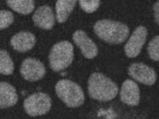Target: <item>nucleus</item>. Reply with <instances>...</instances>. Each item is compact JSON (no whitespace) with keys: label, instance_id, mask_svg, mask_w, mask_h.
Returning <instances> with one entry per match:
<instances>
[{"label":"nucleus","instance_id":"1","mask_svg":"<svg viewBox=\"0 0 159 119\" xmlns=\"http://www.w3.org/2000/svg\"><path fill=\"white\" fill-rule=\"evenodd\" d=\"M89 95L98 101H109L118 93V87L111 78L101 73H93L88 82Z\"/></svg>","mask_w":159,"mask_h":119},{"label":"nucleus","instance_id":"2","mask_svg":"<svg viewBox=\"0 0 159 119\" xmlns=\"http://www.w3.org/2000/svg\"><path fill=\"white\" fill-rule=\"evenodd\" d=\"M97 36L108 44H121L127 39L129 28L125 24L112 20H99L93 26Z\"/></svg>","mask_w":159,"mask_h":119},{"label":"nucleus","instance_id":"3","mask_svg":"<svg viewBox=\"0 0 159 119\" xmlns=\"http://www.w3.org/2000/svg\"><path fill=\"white\" fill-rule=\"evenodd\" d=\"M55 90L58 97L68 107L76 108L83 105L84 101V94L82 87L78 83L70 79H61L56 83Z\"/></svg>","mask_w":159,"mask_h":119},{"label":"nucleus","instance_id":"4","mask_svg":"<svg viewBox=\"0 0 159 119\" xmlns=\"http://www.w3.org/2000/svg\"><path fill=\"white\" fill-rule=\"evenodd\" d=\"M74 60V47L68 41L55 44L49 55V64L54 72L66 69Z\"/></svg>","mask_w":159,"mask_h":119},{"label":"nucleus","instance_id":"5","mask_svg":"<svg viewBox=\"0 0 159 119\" xmlns=\"http://www.w3.org/2000/svg\"><path fill=\"white\" fill-rule=\"evenodd\" d=\"M23 105L28 115L35 117L48 113L51 109L52 101L47 93L36 92L25 99Z\"/></svg>","mask_w":159,"mask_h":119},{"label":"nucleus","instance_id":"6","mask_svg":"<svg viewBox=\"0 0 159 119\" xmlns=\"http://www.w3.org/2000/svg\"><path fill=\"white\" fill-rule=\"evenodd\" d=\"M20 73L23 78L28 82H37L44 77L45 73H46V68L38 60L27 58L21 64Z\"/></svg>","mask_w":159,"mask_h":119},{"label":"nucleus","instance_id":"7","mask_svg":"<svg viewBox=\"0 0 159 119\" xmlns=\"http://www.w3.org/2000/svg\"><path fill=\"white\" fill-rule=\"evenodd\" d=\"M147 38V29L144 26H139L133 31L124 46V52L128 58H135L141 52L143 45Z\"/></svg>","mask_w":159,"mask_h":119},{"label":"nucleus","instance_id":"8","mask_svg":"<svg viewBox=\"0 0 159 119\" xmlns=\"http://www.w3.org/2000/svg\"><path fill=\"white\" fill-rule=\"evenodd\" d=\"M128 74L136 82L152 86L156 82V73L153 68L142 63H133L128 68Z\"/></svg>","mask_w":159,"mask_h":119},{"label":"nucleus","instance_id":"9","mask_svg":"<svg viewBox=\"0 0 159 119\" xmlns=\"http://www.w3.org/2000/svg\"><path fill=\"white\" fill-rule=\"evenodd\" d=\"M75 44L79 47L83 56L87 59H93L98 56V47L83 30H77L73 35Z\"/></svg>","mask_w":159,"mask_h":119},{"label":"nucleus","instance_id":"10","mask_svg":"<svg viewBox=\"0 0 159 119\" xmlns=\"http://www.w3.org/2000/svg\"><path fill=\"white\" fill-rule=\"evenodd\" d=\"M32 19L34 24L43 30H51L54 27L55 22H56L53 9L48 5L40 6L34 12Z\"/></svg>","mask_w":159,"mask_h":119},{"label":"nucleus","instance_id":"11","mask_svg":"<svg viewBox=\"0 0 159 119\" xmlns=\"http://www.w3.org/2000/svg\"><path fill=\"white\" fill-rule=\"evenodd\" d=\"M120 99L124 104L130 106L138 105L140 100V91L135 82L131 79L124 81L120 89Z\"/></svg>","mask_w":159,"mask_h":119},{"label":"nucleus","instance_id":"12","mask_svg":"<svg viewBox=\"0 0 159 119\" xmlns=\"http://www.w3.org/2000/svg\"><path fill=\"white\" fill-rule=\"evenodd\" d=\"M12 48L15 51L20 53H25L30 51L36 44V38L34 34L30 32H19L11 38L10 41Z\"/></svg>","mask_w":159,"mask_h":119},{"label":"nucleus","instance_id":"13","mask_svg":"<svg viewBox=\"0 0 159 119\" xmlns=\"http://www.w3.org/2000/svg\"><path fill=\"white\" fill-rule=\"evenodd\" d=\"M18 101L16 89L8 82H0V109L14 106Z\"/></svg>","mask_w":159,"mask_h":119},{"label":"nucleus","instance_id":"14","mask_svg":"<svg viewBox=\"0 0 159 119\" xmlns=\"http://www.w3.org/2000/svg\"><path fill=\"white\" fill-rule=\"evenodd\" d=\"M77 0H57L56 18L59 23L66 22L76 6Z\"/></svg>","mask_w":159,"mask_h":119},{"label":"nucleus","instance_id":"15","mask_svg":"<svg viewBox=\"0 0 159 119\" xmlns=\"http://www.w3.org/2000/svg\"><path fill=\"white\" fill-rule=\"evenodd\" d=\"M8 6L13 11L22 15H28L34 11V0H6Z\"/></svg>","mask_w":159,"mask_h":119},{"label":"nucleus","instance_id":"16","mask_svg":"<svg viewBox=\"0 0 159 119\" xmlns=\"http://www.w3.org/2000/svg\"><path fill=\"white\" fill-rule=\"evenodd\" d=\"M14 72V63L5 50H0V73L10 76Z\"/></svg>","mask_w":159,"mask_h":119},{"label":"nucleus","instance_id":"17","mask_svg":"<svg viewBox=\"0 0 159 119\" xmlns=\"http://www.w3.org/2000/svg\"><path fill=\"white\" fill-rule=\"evenodd\" d=\"M148 56L151 60L159 62V36H155L148 44L147 47Z\"/></svg>","mask_w":159,"mask_h":119},{"label":"nucleus","instance_id":"18","mask_svg":"<svg viewBox=\"0 0 159 119\" xmlns=\"http://www.w3.org/2000/svg\"><path fill=\"white\" fill-rule=\"evenodd\" d=\"M80 6L87 13L96 12L101 4V0H79Z\"/></svg>","mask_w":159,"mask_h":119},{"label":"nucleus","instance_id":"19","mask_svg":"<svg viewBox=\"0 0 159 119\" xmlns=\"http://www.w3.org/2000/svg\"><path fill=\"white\" fill-rule=\"evenodd\" d=\"M14 21L12 12L7 10H0V30L8 28Z\"/></svg>","mask_w":159,"mask_h":119},{"label":"nucleus","instance_id":"20","mask_svg":"<svg viewBox=\"0 0 159 119\" xmlns=\"http://www.w3.org/2000/svg\"><path fill=\"white\" fill-rule=\"evenodd\" d=\"M153 13H154L155 21L159 25V1H157L155 4L153 5Z\"/></svg>","mask_w":159,"mask_h":119}]
</instances>
